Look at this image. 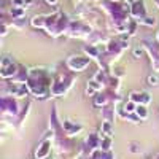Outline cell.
Returning a JSON list of instances; mask_svg holds the SVG:
<instances>
[{"mask_svg": "<svg viewBox=\"0 0 159 159\" xmlns=\"http://www.w3.org/2000/svg\"><path fill=\"white\" fill-rule=\"evenodd\" d=\"M156 81H157V80H156V78H153V76L150 78V84H156Z\"/></svg>", "mask_w": 159, "mask_h": 159, "instance_id": "cell-1", "label": "cell"}, {"mask_svg": "<svg viewBox=\"0 0 159 159\" xmlns=\"http://www.w3.org/2000/svg\"><path fill=\"white\" fill-rule=\"evenodd\" d=\"M48 2H56V0H48Z\"/></svg>", "mask_w": 159, "mask_h": 159, "instance_id": "cell-2", "label": "cell"}]
</instances>
